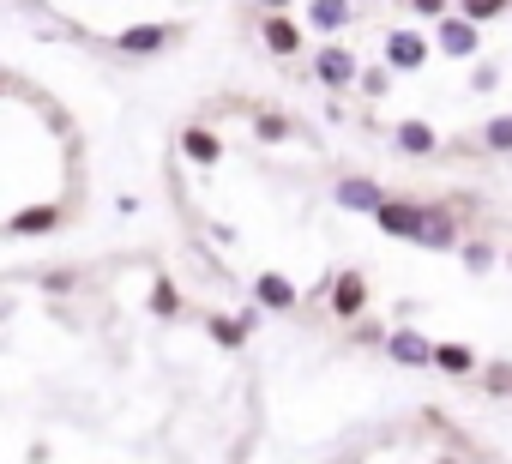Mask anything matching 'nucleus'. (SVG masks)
Masks as SVG:
<instances>
[{"label":"nucleus","instance_id":"obj_22","mask_svg":"<svg viewBox=\"0 0 512 464\" xmlns=\"http://www.w3.org/2000/svg\"><path fill=\"white\" fill-rule=\"evenodd\" d=\"M151 314H157V320H175V314H181V296H175V284H157V290H151Z\"/></svg>","mask_w":512,"mask_h":464},{"label":"nucleus","instance_id":"obj_6","mask_svg":"<svg viewBox=\"0 0 512 464\" xmlns=\"http://www.w3.org/2000/svg\"><path fill=\"white\" fill-rule=\"evenodd\" d=\"M392 242H416V223H422V205L416 199H380L374 211H368Z\"/></svg>","mask_w":512,"mask_h":464},{"label":"nucleus","instance_id":"obj_9","mask_svg":"<svg viewBox=\"0 0 512 464\" xmlns=\"http://www.w3.org/2000/svg\"><path fill=\"white\" fill-rule=\"evenodd\" d=\"M260 43H266L278 61H290V55L302 49V25L290 19V7H284V13H266V25H260Z\"/></svg>","mask_w":512,"mask_h":464},{"label":"nucleus","instance_id":"obj_13","mask_svg":"<svg viewBox=\"0 0 512 464\" xmlns=\"http://www.w3.org/2000/svg\"><path fill=\"white\" fill-rule=\"evenodd\" d=\"M350 13H356V0H308V25L320 37H344L350 31Z\"/></svg>","mask_w":512,"mask_h":464},{"label":"nucleus","instance_id":"obj_3","mask_svg":"<svg viewBox=\"0 0 512 464\" xmlns=\"http://www.w3.org/2000/svg\"><path fill=\"white\" fill-rule=\"evenodd\" d=\"M410 248H428V254H452L458 248V217L446 205H422V223H416V242Z\"/></svg>","mask_w":512,"mask_h":464},{"label":"nucleus","instance_id":"obj_7","mask_svg":"<svg viewBox=\"0 0 512 464\" xmlns=\"http://www.w3.org/2000/svg\"><path fill=\"white\" fill-rule=\"evenodd\" d=\"M392 145H398L404 157H434V151H440V133H434L422 115H404V121H392Z\"/></svg>","mask_w":512,"mask_h":464},{"label":"nucleus","instance_id":"obj_18","mask_svg":"<svg viewBox=\"0 0 512 464\" xmlns=\"http://www.w3.org/2000/svg\"><path fill=\"white\" fill-rule=\"evenodd\" d=\"M506 7H512V0H458V7H452V13H464L470 25H494V19H500Z\"/></svg>","mask_w":512,"mask_h":464},{"label":"nucleus","instance_id":"obj_20","mask_svg":"<svg viewBox=\"0 0 512 464\" xmlns=\"http://www.w3.org/2000/svg\"><path fill=\"white\" fill-rule=\"evenodd\" d=\"M482 145L488 151H512V115H488L482 121Z\"/></svg>","mask_w":512,"mask_h":464},{"label":"nucleus","instance_id":"obj_4","mask_svg":"<svg viewBox=\"0 0 512 464\" xmlns=\"http://www.w3.org/2000/svg\"><path fill=\"white\" fill-rule=\"evenodd\" d=\"M428 55H434V43L422 31H386V67L392 73H416V67H428Z\"/></svg>","mask_w":512,"mask_h":464},{"label":"nucleus","instance_id":"obj_12","mask_svg":"<svg viewBox=\"0 0 512 464\" xmlns=\"http://www.w3.org/2000/svg\"><path fill=\"white\" fill-rule=\"evenodd\" d=\"M332 199H338V205H344V211H362V217H368V211H374V205H380V199H386V187H380V181H374V175H344V181H338V193H332Z\"/></svg>","mask_w":512,"mask_h":464},{"label":"nucleus","instance_id":"obj_24","mask_svg":"<svg viewBox=\"0 0 512 464\" xmlns=\"http://www.w3.org/2000/svg\"><path fill=\"white\" fill-rule=\"evenodd\" d=\"M404 7H410L416 19H428V25H434V19H440V13L452 7V0H404Z\"/></svg>","mask_w":512,"mask_h":464},{"label":"nucleus","instance_id":"obj_1","mask_svg":"<svg viewBox=\"0 0 512 464\" xmlns=\"http://www.w3.org/2000/svg\"><path fill=\"white\" fill-rule=\"evenodd\" d=\"M181 37H187L181 25H127V31H121V37H115L109 49H115V55H127V61H151V55L175 49Z\"/></svg>","mask_w":512,"mask_h":464},{"label":"nucleus","instance_id":"obj_2","mask_svg":"<svg viewBox=\"0 0 512 464\" xmlns=\"http://www.w3.org/2000/svg\"><path fill=\"white\" fill-rule=\"evenodd\" d=\"M434 49L452 55V61H476V55H482V25H470L464 13L446 7V13L434 19Z\"/></svg>","mask_w":512,"mask_h":464},{"label":"nucleus","instance_id":"obj_15","mask_svg":"<svg viewBox=\"0 0 512 464\" xmlns=\"http://www.w3.org/2000/svg\"><path fill=\"white\" fill-rule=\"evenodd\" d=\"M49 229H61V205H31L7 223V236H49Z\"/></svg>","mask_w":512,"mask_h":464},{"label":"nucleus","instance_id":"obj_17","mask_svg":"<svg viewBox=\"0 0 512 464\" xmlns=\"http://www.w3.org/2000/svg\"><path fill=\"white\" fill-rule=\"evenodd\" d=\"M205 332H211V338H217L223 350H241V344L253 338V332H247V326H241L235 314H205Z\"/></svg>","mask_w":512,"mask_h":464},{"label":"nucleus","instance_id":"obj_23","mask_svg":"<svg viewBox=\"0 0 512 464\" xmlns=\"http://www.w3.org/2000/svg\"><path fill=\"white\" fill-rule=\"evenodd\" d=\"M488 392H494V398L512 392V362H488Z\"/></svg>","mask_w":512,"mask_h":464},{"label":"nucleus","instance_id":"obj_11","mask_svg":"<svg viewBox=\"0 0 512 464\" xmlns=\"http://www.w3.org/2000/svg\"><path fill=\"white\" fill-rule=\"evenodd\" d=\"M380 344H386V356L398 362V368H428V338L422 332H410V326H398V332H380Z\"/></svg>","mask_w":512,"mask_h":464},{"label":"nucleus","instance_id":"obj_26","mask_svg":"<svg viewBox=\"0 0 512 464\" xmlns=\"http://www.w3.org/2000/svg\"><path fill=\"white\" fill-rule=\"evenodd\" d=\"M253 7H266V13H284V7H296V0H253Z\"/></svg>","mask_w":512,"mask_h":464},{"label":"nucleus","instance_id":"obj_10","mask_svg":"<svg viewBox=\"0 0 512 464\" xmlns=\"http://www.w3.org/2000/svg\"><path fill=\"white\" fill-rule=\"evenodd\" d=\"M362 308H368V278L362 272H338L332 278V314L338 320H362Z\"/></svg>","mask_w":512,"mask_h":464},{"label":"nucleus","instance_id":"obj_5","mask_svg":"<svg viewBox=\"0 0 512 464\" xmlns=\"http://www.w3.org/2000/svg\"><path fill=\"white\" fill-rule=\"evenodd\" d=\"M314 73H320L326 91H350L362 67H356V55H350L344 43H326V49H314Z\"/></svg>","mask_w":512,"mask_h":464},{"label":"nucleus","instance_id":"obj_21","mask_svg":"<svg viewBox=\"0 0 512 464\" xmlns=\"http://www.w3.org/2000/svg\"><path fill=\"white\" fill-rule=\"evenodd\" d=\"M464 272H476V278L494 272V248L488 242H464Z\"/></svg>","mask_w":512,"mask_h":464},{"label":"nucleus","instance_id":"obj_8","mask_svg":"<svg viewBox=\"0 0 512 464\" xmlns=\"http://www.w3.org/2000/svg\"><path fill=\"white\" fill-rule=\"evenodd\" d=\"M253 302H260L266 314H290V308L302 302V290H296L284 272H260V278H253Z\"/></svg>","mask_w":512,"mask_h":464},{"label":"nucleus","instance_id":"obj_16","mask_svg":"<svg viewBox=\"0 0 512 464\" xmlns=\"http://www.w3.org/2000/svg\"><path fill=\"white\" fill-rule=\"evenodd\" d=\"M428 368H440V374H476V350L470 344H434Z\"/></svg>","mask_w":512,"mask_h":464},{"label":"nucleus","instance_id":"obj_14","mask_svg":"<svg viewBox=\"0 0 512 464\" xmlns=\"http://www.w3.org/2000/svg\"><path fill=\"white\" fill-rule=\"evenodd\" d=\"M181 157L199 163V169H211V163L223 157V139H217L211 127H187V133H181Z\"/></svg>","mask_w":512,"mask_h":464},{"label":"nucleus","instance_id":"obj_19","mask_svg":"<svg viewBox=\"0 0 512 464\" xmlns=\"http://www.w3.org/2000/svg\"><path fill=\"white\" fill-rule=\"evenodd\" d=\"M253 133H260L266 145H284V139H290V121H284L278 109H260V115H253Z\"/></svg>","mask_w":512,"mask_h":464},{"label":"nucleus","instance_id":"obj_25","mask_svg":"<svg viewBox=\"0 0 512 464\" xmlns=\"http://www.w3.org/2000/svg\"><path fill=\"white\" fill-rule=\"evenodd\" d=\"M500 85V67L488 61V67H470V91H494Z\"/></svg>","mask_w":512,"mask_h":464}]
</instances>
